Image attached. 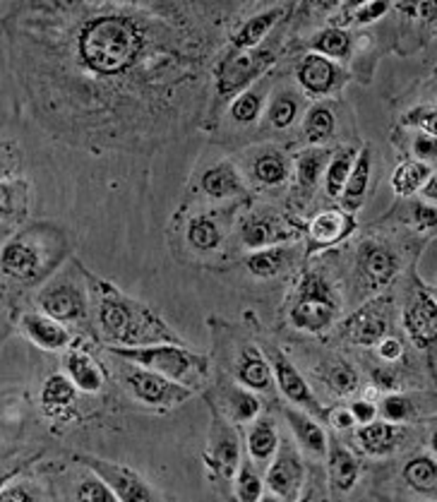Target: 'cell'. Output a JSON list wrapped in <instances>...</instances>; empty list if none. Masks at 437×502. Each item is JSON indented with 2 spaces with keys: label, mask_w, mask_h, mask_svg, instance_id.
I'll list each match as a JSON object with an SVG mask.
<instances>
[{
  "label": "cell",
  "mask_w": 437,
  "mask_h": 502,
  "mask_svg": "<svg viewBox=\"0 0 437 502\" xmlns=\"http://www.w3.org/2000/svg\"><path fill=\"white\" fill-rule=\"evenodd\" d=\"M147 17L130 8H99L75 27L73 58L99 82H111L140 70L150 56Z\"/></svg>",
  "instance_id": "6da1fadb"
},
{
  "label": "cell",
  "mask_w": 437,
  "mask_h": 502,
  "mask_svg": "<svg viewBox=\"0 0 437 502\" xmlns=\"http://www.w3.org/2000/svg\"><path fill=\"white\" fill-rule=\"evenodd\" d=\"M94 291L99 296V330L108 344L118 349L183 344V339L151 307L123 296L116 286L94 279Z\"/></svg>",
  "instance_id": "7a4b0ae2"
},
{
  "label": "cell",
  "mask_w": 437,
  "mask_h": 502,
  "mask_svg": "<svg viewBox=\"0 0 437 502\" xmlns=\"http://www.w3.org/2000/svg\"><path fill=\"white\" fill-rule=\"evenodd\" d=\"M114 356L128 360L133 366L147 368L154 373L171 377L190 390H200L204 380L210 377V359L202 353L190 351L185 344H157L140 346V349H111Z\"/></svg>",
  "instance_id": "3957f363"
},
{
  "label": "cell",
  "mask_w": 437,
  "mask_h": 502,
  "mask_svg": "<svg viewBox=\"0 0 437 502\" xmlns=\"http://www.w3.org/2000/svg\"><path fill=\"white\" fill-rule=\"evenodd\" d=\"M337 310H339V303H337L332 286L315 272H308L291 299L288 320L296 330L320 334V332H327L332 327Z\"/></svg>",
  "instance_id": "277c9868"
},
{
  "label": "cell",
  "mask_w": 437,
  "mask_h": 502,
  "mask_svg": "<svg viewBox=\"0 0 437 502\" xmlns=\"http://www.w3.org/2000/svg\"><path fill=\"white\" fill-rule=\"evenodd\" d=\"M274 63V53L255 48V51H231L214 70V84H217L218 101H234L238 94L250 90V84L257 77L264 75V70Z\"/></svg>",
  "instance_id": "5b68a950"
},
{
  "label": "cell",
  "mask_w": 437,
  "mask_h": 502,
  "mask_svg": "<svg viewBox=\"0 0 437 502\" xmlns=\"http://www.w3.org/2000/svg\"><path fill=\"white\" fill-rule=\"evenodd\" d=\"M125 385L137 402H142L144 406H154V409H176L193 397V390L185 385L174 383L167 375L140 366L128 370Z\"/></svg>",
  "instance_id": "8992f818"
},
{
  "label": "cell",
  "mask_w": 437,
  "mask_h": 502,
  "mask_svg": "<svg viewBox=\"0 0 437 502\" xmlns=\"http://www.w3.org/2000/svg\"><path fill=\"white\" fill-rule=\"evenodd\" d=\"M301 236L298 229L288 224L284 214L277 210H253L241 219V240L250 253L264 250V247L287 246L288 240H296Z\"/></svg>",
  "instance_id": "52a82bcc"
},
{
  "label": "cell",
  "mask_w": 437,
  "mask_h": 502,
  "mask_svg": "<svg viewBox=\"0 0 437 502\" xmlns=\"http://www.w3.org/2000/svg\"><path fill=\"white\" fill-rule=\"evenodd\" d=\"M0 263H3V274L5 277L15 279V281H24V284L37 281L41 274H46L44 270L48 267L44 247L34 243L30 233L5 240Z\"/></svg>",
  "instance_id": "ba28073f"
},
{
  "label": "cell",
  "mask_w": 437,
  "mask_h": 502,
  "mask_svg": "<svg viewBox=\"0 0 437 502\" xmlns=\"http://www.w3.org/2000/svg\"><path fill=\"white\" fill-rule=\"evenodd\" d=\"M82 462H87V466L97 472L99 479L106 480V486L114 490V495L121 502H159L151 493V488L128 466L104 462L97 457H82Z\"/></svg>",
  "instance_id": "9c48e42d"
},
{
  "label": "cell",
  "mask_w": 437,
  "mask_h": 502,
  "mask_svg": "<svg viewBox=\"0 0 437 502\" xmlns=\"http://www.w3.org/2000/svg\"><path fill=\"white\" fill-rule=\"evenodd\" d=\"M39 307L44 310V316L58 320V323H77L87 316V296L73 281H56L46 286L37 299Z\"/></svg>",
  "instance_id": "30bf717a"
},
{
  "label": "cell",
  "mask_w": 437,
  "mask_h": 502,
  "mask_svg": "<svg viewBox=\"0 0 437 502\" xmlns=\"http://www.w3.org/2000/svg\"><path fill=\"white\" fill-rule=\"evenodd\" d=\"M390 330V300L375 299L348 317L344 325V334L348 342L363 346L380 344Z\"/></svg>",
  "instance_id": "8fae6325"
},
{
  "label": "cell",
  "mask_w": 437,
  "mask_h": 502,
  "mask_svg": "<svg viewBox=\"0 0 437 502\" xmlns=\"http://www.w3.org/2000/svg\"><path fill=\"white\" fill-rule=\"evenodd\" d=\"M404 327L418 349H437V299L418 291L404 310Z\"/></svg>",
  "instance_id": "7c38bea8"
},
{
  "label": "cell",
  "mask_w": 437,
  "mask_h": 502,
  "mask_svg": "<svg viewBox=\"0 0 437 502\" xmlns=\"http://www.w3.org/2000/svg\"><path fill=\"white\" fill-rule=\"evenodd\" d=\"M270 366L274 373V383L281 390V394L291 402V404L301 406V411L310 413H322L320 404H317L315 394L310 392L308 383L303 380V375L294 368V363L277 349L270 351Z\"/></svg>",
  "instance_id": "4fadbf2b"
},
{
  "label": "cell",
  "mask_w": 437,
  "mask_h": 502,
  "mask_svg": "<svg viewBox=\"0 0 437 502\" xmlns=\"http://www.w3.org/2000/svg\"><path fill=\"white\" fill-rule=\"evenodd\" d=\"M267 486L284 502H296L303 488V462L291 447H279L267 466Z\"/></svg>",
  "instance_id": "5bb4252c"
},
{
  "label": "cell",
  "mask_w": 437,
  "mask_h": 502,
  "mask_svg": "<svg viewBox=\"0 0 437 502\" xmlns=\"http://www.w3.org/2000/svg\"><path fill=\"white\" fill-rule=\"evenodd\" d=\"M207 466L211 472L221 473V476H236L241 472V450H238V437L227 423L214 420V428L210 433V447H207Z\"/></svg>",
  "instance_id": "9a60e30c"
},
{
  "label": "cell",
  "mask_w": 437,
  "mask_h": 502,
  "mask_svg": "<svg viewBox=\"0 0 437 502\" xmlns=\"http://www.w3.org/2000/svg\"><path fill=\"white\" fill-rule=\"evenodd\" d=\"M356 219L348 212L341 210H327L320 212L308 226V255H313L320 247H330L339 243L354 233Z\"/></svg>",
  "instance_id": "2e32d148"
},
{
  "label": "cell",
  "mask_w": 437,
  "mask_h": 502,
  "mask_svg": "<svg viewBox=\"0 0 437 502\" xmlns=\"http://www.w3.org/2000/svg\"><path fill=\"white\" fill-rule=\"evenodd\" d=\"M296 77H298V82H301V87L308 94L320 97V94H330L341 82L344 75H341V70L330 58H324L320 53H308L298 63Z\"/></svg>",
  "instance_id": "e0dca14e"
},
{
  "label": "cell",
  "mask_w": 437,
  "mask_h": 502,
  "mask_svg": "<svg viewBox=\"0 0 437 502\" xmlns=\"http://www.w3.org/2000/svg\"><path fill=\"white\" fill-rule=\"evenodd\" d=\"M63 366H65V375L75 383L77 390L84 392V394H99L104 390L106 370L90 351L70 346L65 359H63Z\"/></svg>",
  "instance_id": "ac0fdd59"
},
{
  "label": "cell",
  "mask_w": 437,
  "mask_h": 502,
  "mask_svg": "<svg viewBox=\"0 0 437 502\" xmlns=\"http://www.w3.org/2000/svg\"><path fill=\"white\" fill-rule=\"evenodd\" d=\"M22 332L31 344H37L44 351H63L73 344L68 327L44 313H27L22 317Z\"/></svg>",
  "instance_id": "d6986e66"
},
{
  "label": "cell",
  "mask_w": 437,
  "mask_h": 502,
  "mask_svg": "<svg viewBox=\"0 0 437 502\" xmlns=\"http://www.w3.org/2000/svg\"><path fill=\"white\" fill-rule=\"evenodd\" d=\"M39 402H41V409H44L46 416H51L56 420L68 419L77 402L75 383L70 380L68 375H51V377H46V383L41 385Z\"/></svg>",
  "instance_id": "ffe728a7"
},
{
  "label": "cell",
  "mask_w": 437,
  "mask_h": 502,
  "mask_svg": "<svg viewBox=\"0 0 437 502\" xmlns=\"http://www.w3.org/2000/svg\"><path fill=\"white\" fill-rule=\"evenodd\" d=\"M236 377L253 392H270L274 387V373L267 356L257 346H245L236 363Z\"/></svg>",
  "instance_id": "44dd1931"
},
{
  "label": "cell",
  "mask_w": 437,
  "mask_h": 502,
  "mask_svg": "<svg viewBox=\"0 0 437 502\" xmlns=\"http://www.w3.org/2000/svg\"><path fill=\"white\" fill-rule=\"evenodd\" d=\"M397 257L387 250V247L377 246V243H365L358 255V267H361L363 277L373 289L385 286L390 279L397 274Z\"/></svg>",
  "instance_id": "7402d4cb"
},
{
  "label": "cell",
  "mask_w": 437,
  "mask_h": 502,
  "mask_svg": "<svg viewBox=\"0 0 437 502\" xmlns=\"http://www.w3.org/2000/svg\"><path fill=\"white\" fill-rule=\"evenodd\" d=\"M287 13L288 8L277 5V8H270L264 10V13H260V15L250 17L248 22L243 24L241 30L231 37V44H234L236 51H255V48H260L262 39L274 30V24L279 22Z\"/></svg>",
  "instance_id": "603a6c76"
},
{
  "label": "cell",
  "mask_w": 437,
  "mask_h": 502,
  "mask_svg": "<svg viewBox=\"0 0 437 502\" xmlns=\"http://www.w3.org/2000/svg\"><path fill=\"white\" fill-rule=\"evenodd\" d=\"M202 190L214 200L221 197H234L245 193V183L241 180V173L231 161H218L211 169H207L202 176Z\"/></svg>",
  "instance_id": "cb8c5ba5"
},
{
  "label": "cell",
  "mask_w": 437,
  "mask_h": 502,
  "mask_svg": "<svg viewBox=\"0 0 437 502\" xmlns=\"http://www.w3.org/2000/svg\"><path fill=\"white\" fill-rule=\"evenodd\" d=\"M284 416L288 420V428L294 430L296 440L301 445L303 450H308L310 454H315V457H324L327 454V435L320 426H317L315 420L308 419V413L305 411H296L291 406L284 409Z\"/></svg>",
  "instance_id": "d4e9b609"
},
{
  "label": "cell",
  "mask_w": 437,
  "mask_h": 502,
  "mask_svg": "<svg viewBox=\"0 0 437 502\" xmlns=\"http://www.w3.org/2000/svg\"><path fill=\"white\" fill-rule=\"evenodd\" d=\"M370 147H363L356 157V164L351 169V176L347 180V187L341 193V207L344 212H356L363 207V200H365V193H368V180H370Z\"/></svg>",
  "instance_id": "484cf974"
},
{
  "label": "cell",
  "mask_w": 437,
  "mask_h": 502,
  "mask_svg": "<svg viewBox=\"0 0 437 502\" xmlns=\"http://www.w3.org/2000/svg\"><path fill=\"white\" fill-rule=\"evenodd\" d=\"M288 263H291V247L288 246L264 247V250H255L245 257V267L257 279L279 277L288 267Z\"/></svg>",
  "instance_id": "4316f807"
},
{
  "label": "cell",
  "mask_w": 437,
  "mask_h": 502,
  "mask_svg": "<svg viewBox=\"0 0 437 502\" xmlns=\"http://www.w3.org/2000/svg\"><path fill=\"white\" fill-rule=\"evenodd\" d=\"M248 452L250 459L260 466H270L271 459L279 452V433L270 419L257 420L248 433Z\"/></svg>",
  "instance_id": "83f0119b"
},
{
  "label": "cell",
  "mask_w": 437,
  "mask_h": 502,
  "mask_svg": "<svg viewBox=\"0 0 437 502\" xmlns=\"http://www.w3.org/2000/svg\"><path fill=\"white\" fill-rule=\"evenodd\" d=\"M327 472L337 490H351L358 480V462L347 447L339 443H330L327 447Z\"/></svg>",
  "instance_id": "f1b7e54d"
},
{
  "label": "cell",
  "mask_w": 437,
  "mask_h": 502,
  "mask_svg": "<svg viewBox=\"0 0 437 502\" xmlns=\"http://www.w3.org/2000/svg\"><path fill=\"white\" fill-rule=\"evenodd\" d=\"M188 243L197 253H211L224 243V231L214 214H195L188 221Z\"/></svg>",
  "instance_id": "f546056e"
},
{
  "label": "cell",
  "mask_w": 437,
  "mask_h": 502,
  "mask_svg": "<svg viewBox=\"0 0 437 502\" xmlns=\"http://www.w3.org/2000/svg\"><path fill=\"white\" fill-rule=\"evenodd\" d=\"M356 157H358V151L354 147H344V150H339L337 154L330 157V164H327V171H324V190H327V195L339 200L344 187H347L348 176H351V169L356 164Z\"/></svg>",
  "instance_id": "4dcf8cb0"
},
{
  "label": "cell",
  "mask_w": 437,
  "mask_h": 502,
  "mask_svg": "<svg viewBox=\"0 0 437 502\" xmlns=\"http://www.w3.org/2000/svg\"><path fill=\"white\" fill-rule=\"evenodd\" d=\"M253 178L264 187H279L288 180V161L279 151H262L253 161Z\"/></svg>",
  "instance_id": "1f68e13d"
},
{
  "label": "cell",
  "mask_w": 437,
  "mask_h": 502,
  "mask_svg": "<svg viewBox=\"0 0 437 502\" xmlns=\"http://www.w3.org/2000/svg\"><path fill=\"white\" fill-rule=\"evenodd\" d=\"M327 164H330V154L322 150H305L303 154H298V159H296V180H298L301 193L308 195L310 190L317 186L322 171H327Z\"/></svg>",
  "instance_id": "d6a6232c"
},
{
  "label": "cell",
  "mask_w": 437,
  "mask_h": 502,
  "mask_svg": "<svg viewBox=\"0 0 437 502\" xmlns=\"http://www.w3.org/2000/svg\"><path fill=\"white\" fill-rule=\"evenodd\" d=\"M433 176L428 164L423 161H404L401 166H397V171L392 173V187L397 195H414L418 187H423L428 183V178Z\"/></svg>",
  "instance_id": "836d02e7"
},
{
  "label": "cell",
  "mask_w": 437,
  "mask_h": 502,
  "mask_svg": "<svg viewBox=\"0 0 437 502\" xmlns=\"http://www.w3.org/2000/svg\"><path fill=\"white\" fill-rule=\"evenodd\" d=\"M264 90L262 84H257V87H250L245 90L243 94L231 101L228 106V116L236 120V123H241V126H248V123H255L260 118V113H262V106H264Z\"/></svg>",
  "instance_id": "e575fe53"
},
{
  "label": "cell",
  "mask_w": 437,
  "mask_h": 502,
  "mask_svg": "<svg viewBox=\"0 0 437 502\" xmlns=\"http://www.w3.org/2000/svg\"><path fill=\"white\" fill-rule=\"evenodd\" d=\"M394 440H397V430L382 420H373L368 426H363L358 433V443L368 454H385L394 447Z\"/></svg>",
  "instance_id": "d590c367"
},
{
  "label": "cell",
  "mask_w": 437,
  "mask_h": 502,
  "mask_svg": "<svg viewBox=\"0 0 437 502\" xmlns=\"http://www.w3.org/2000/svg\"><path fill=\"white\" fill-rule=\"evenodd\" d=\"M334 133V113L327 106L317 104L313 106L305 116L303 123V135L310 144H322L327 143Z\"/></svg>",
  "instance_id": "8d00e7d4"
},
{
  "label": "cell",
  "mask_w": 437,
  "mask_h": 502,
  "mask_svg": "<svg viewBox=\"0 0 437 502\" xmlns=\"http://www.w3.org/2000/svg\"><path fill=\"white\" fill-rule=\"evenodd\" d=\"M224 404L227 409L231 411L236 420H241V423H248V420H255L262 404H260V399L253 394V392L243 390V387H227L224 390Z\"/></svg>",
  "instance_id": "74e56055"
},
{
  "label": "cell",
  "mask_w": 437,
  "mask_h": 502,
  "mask_svg": "<svg viewBox=\"0 0 437 502\" xmlns=\"http://www.w3.org/2000/svg\"><path fill=\"white\" fill-rule=\"evenodd\" d=\"M404 479L421 493H437V464L428 457L411 459L404 469Z\"/></svg>",
  "instance_id": "f35d334b"
},
{
  "label": "cell",
  "mask_w": 437,
  "mask_h": 502,
  "mask_svg": "<svg viewBox=\"0 0 437 502\" xmlns=\"http://www.w3.org/2000/svg\"><path fill=\"white\" fill-rule=\"evenodd\" d=\"M310 46H313V51L324 56V58H344L348 53V48H351V39H348L347 31L339 30V27H330V30L320 31V34L310 41Z\"/></svg>",
  "instance_id": "ab89813d"
},
{
  "label": "cell",
  "mask_w": 437,
  "mask_h": 502,
  "mask_svg": "<svg viewBox=\"0 0 437 502\" xmlns=\"http://www.w3.org/2000/svg\"><path fill=\"white\" fill-rule=\"evenodd\" d=\"M270 123L274 126V128H279V130H284V128H288L291 123L296 120V116H298V101H296V97L294 94H277V97L271 99V104H270Z\"/></svg>",
  "instance_id": "60d3db41"
},
{
  "label": "cell",
  "mask_w": 437,
  "mask_h": 502,
  "mask_svg": "<svg viewBox=\"0 0 437 502\" xmlns=\"http://www.w3.org/2000/svg\"><path fill=\"white\" fill-rule=\"evenodd\" d=\"M236 493L241 502H260L262 498V480L250 464H243L236 479Z\"/></svg>",
  "instance_id": "b9f144b4"
},
{
  "label": "cell",
  "mask_w": 437,
  "mask_h": 502,
  "mask_svg": "<svg viewBox=\"0 0 437 502\" xmlns=\"http://www.w3.org/2000/svg\"><path fill=\"white\" fill-rule=\"evenodd\" d=\"M327 385L332 387L337 394L348 397L358 390V375L354 373V368H348L347 363H334L327 373Z\"/></svg>",
  "instance_id": "7bdbcfd3"
},
{
  "label": "cell",
  "mask_w": 437,
  "mask_h": 502,
  "mask_svg": "<svg viewBox=\"0 0 437 502\" xmlns=\"http://www.w3.org/2000/svg\"><path fill=\"white\" fill-rule=\"evenodd\" d=\"M75 500L77 502H116L114 500V490L106 486L104 479L99 476H90L84 479L75 490Z\"/></svg>",
  "instance_id": "ee69618b"
},
{
  "label": "cell",
  "mask_w": 437,
  "mask_h": 502,
  "mask_svg": "<svg viewBox=\"0 0 437 502\" xmlns=\"http://www.w3.org/2000/svg\"><path fill=\"white\" fill-rule=\"evenodd\" d=\"M407 126H421L430 137H437V108H416L404 118Z\"/></svg>",
  "instance_id": "f6af8a7d"
},
{
  "label": "cell",
  "mask_w": 437,
  "mask_h": 502,
  "mask_svg": "<svg viewBox=\"0 0 437 502\" xmlns=\"http://www.w3.org/2000/svg\"><path fill=\"white\" fill-rule=\"evenodd\" d=\"M382 413H385L390 420H407L408 413H411V402L407 397H399V394H394V397H387L382 402Z\"/></svg>",
  "instance_id": "bcb514c9"
},
{
  "label": "cell",
  "mask_w": 437,
  "mask_h": 502,
  "mask_svg": "<svg viewBox=\"0 0 437 502\" xmlns=\"http://www.w3.org/2000/svg\"><path fill=\"white\" fill-rule=\"evenodd\" d=\"M390 10V3H365L361 8L354 10V22L356 24H370L380 20Z\"/></svg>",
  "instance_id": "7dc6e473"
},
{
  "label": "cell",
  "mask_w": 437,
  "mask_h": 502,
  "mask_svg": "<svg viewBox=\"0 0 437 502\" xmlns=\"http://www.w3.org/2000/svg\"><path fill=\"white\" fill-rule=\"evenodd\" d=\"M414 151L418 159H437V137L421 135L416 140Z\"/></svg>",
  "instance_id": "c3c4849f"
},
{
  "label": "cell",
  "mask_w": 437,
  "mask_h": 502,
  "mask_svg": "<svg viewBox=\"0 0 437 502\" xmlns=\"http://www.w3.org/2000/svg\"><path fill=\"white\" fill-rule=\"evenodd\" d=\"M351 413H354L356 420H361V426H368V423L375 420L377 409L370 404V402H356V404L351 406Z\"/></svg>",
  "instance_id": "681fc988"
},
{
  "label": "cell",
  "mask_w": 437,
  "mask_h": 502,
  "mask_svg": "<svg viewBox=\"0 0 437 502\" xmlns=\"http://www.w3.org/2000/svg\"><path fill=\"white\" fill-rule=\"evenodd\" d=\"M416 214V224H418V229H428V226H437V210L435 207H423V204H418L414 210Z\"/></svg>",
  "instance_id": "f907efd6"
},
{
  "label": "cell",
  "mask_w": 437,
  "mask_h": 502,
  "mask_svg": "<svg viewBox=\"0 0 437 502\" xmlns=\"http://www.w3.org/2000/svg\"><path fill=\"white\" fill-rule=\"evenodd\" d=\"M377 351H380V356H382L385 360H397L401 359L404 349H401V342H397V339H382Z\"/></svg>",
  "instance_id": "816d5d0a"
},
{
  "label": "cell",
  "mask_w": 437,
  "mask_h": 502,
  "mask_svg": "<svg viewBox=\"0 0 437 502\" xmlns=\"http://www.w3.org/2000/svg\"><path fill=\"white\" fill-rule=\"evenodd\" d=\"M0 502H31V495L20 486L13 488H3V495H0Z\"/></svg>",
  "instance_id": "f5cc1de1"
},
{
  "label": "cell",
  "mask_w": 437,
  "mask_h": 502,
  "mask_svg": "<svg viewBox=\"0 0 437 502\" xmlns=\"http://www.w3.org/2000/svg\"><path fill=\"white\" fill-rule=\"evenodd\" d=\"M356 423L354 413H351V409L348 411H334L332 413V426L337 428H351Z\"/></svg>",
  "instance_id": "db71d44e"
},
{
  "label": "cell",
  "mask_w": 437,
  "mask_h": 502,
  "mask_svg": "<svg viewBox=\"0 0 437 502\" xmlns=\"http://www.w3.org/2000/svg\"><path fill=\"white\" fill-rule=\"evenodd\" d=\"M375 383L380 385L382 390H394V387H397L394 375H387V373H375Z\"/></svg>",
  "instance_id": "11a10c76"
},
{
  "label": "cell",
  "mask_w": 437,
  "mask_h": 502,
  "mask_svg": "<svg viewBox=\"0 0 437 502\" xmlns=\"http://www.w3.org/2000/svg\"><path fill=\"white\" fill-rule=\"evenodd\" d=\"M423 195L428 197V200H437V173H433L428 183L423 186Z\"/></svg>",
  "instance_id": "9f6ffc18"
},
{
  "label": "cell",
  "mask_w": 437,
  "mask_h": 502,
  "mask_svg": "<svg viewBox=\"0 0 437 502\" xmlns=\"http://www.w3.org/2000/svg\"><path fill=\"white\" fill-rule=\"evenodd\" d=\"M433 450L437 452V430H435V433H433Z\"/></svg>",
  "instance_id": "6f0895ef"
},
{
  "label": "cell",
  "mask_w": 437,
  "mask_h": 502,
  "mask_svg": "<svg viewBox=\"0 0 437 502\" xmlns=\"http://www.w3.org/2000/svg\"><path fill=\"white\" fill-rule=\"evenodd\" d=\"M264 502H271V500H264Z\"/></svg>",
  "instance_id": "680465c9"
}]
</instances>
